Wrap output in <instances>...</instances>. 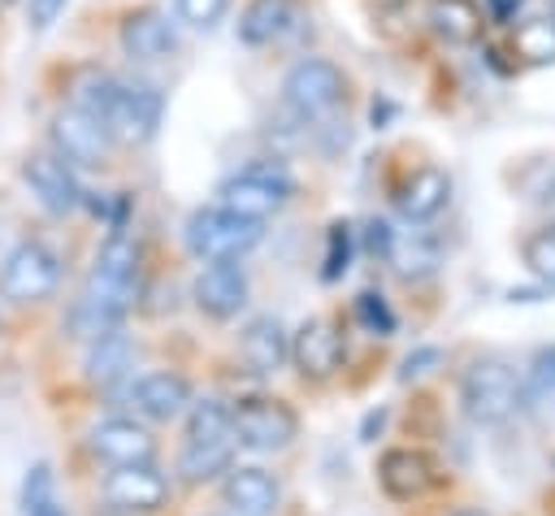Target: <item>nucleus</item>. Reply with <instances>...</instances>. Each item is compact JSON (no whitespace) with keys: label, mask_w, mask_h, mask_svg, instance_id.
Wrapping results in <instances>:
<instances>
[{"label":"nucleus","mask_w":555,"mask_h":516,"mask_svg":"<svg viewBox=\"0 0 555 516\" xmlns=\"http://www.w3.org/2000/svg\"><path fill=\"white\" fill-rule=\"evenodd\" d=\"M134 286H139V238L130 230L113 225V234L95 251V265L82 282V295L74 299V312H69L74 334L91 338L100 330L121 325V317L130 312Z\"/></svg>","instance_id":"obj_1"},{"label":"nucleus","mask_w":555,"mask_h":516,"mask_svg":"<svg viewBox=\"0 0 555 516\" xmlns=\"http://www.w3.org/2000/svg\"><path fill=\"white\" fill-rule=\"evenodd\" d=\"M182 234H186L191 256L199 260H238L264 238V221L243 217L225 204H212V208H195Z\"/></svg>","instance_id":"obj_2"},{"label":"nucleus","mask_w":555,"mask_h":516,"mask_svg":"<svg viewBox=\"0 0 555 516\" xmlns=\"http://www.w3.org/2000/svg\"><path fill=\"white\" fill-rule=\"evenodd\" d=\"M282 100L299 121H325L347 100V74L325 56H304L286 69Z\"/></svg>","instance_id":"obj_3"},{"label":"nucleus","mask_w":555,"mask_h":516,"mask_svg":"<svg viewBox=\"0 0 555 516\" xmlns=\"http://www.w3.org/2000/svg\"><path fill=\"white\" fill-rule=\"evenodd\" d=\"M460 403L473 425H499L520 408V377L507 360H477L460 382Z\"/></svg>","instance_id":"obj_4"},{"label":"nucleus","mask_w":555,"mask_h":516,"mask_svg":"<svg viewBox=\"0 0 555 516\" xmlns=\"http://www.w3.org/2000/svg\"><path fill=\"white\" fill-rule=\"evenodd\" d=\"M165 117V95L152 82H117L108 108H104V130L113 147H143Z\"/></svg>","instance_id":"obj_5"},{"label":"nucleus","mask_w":555,"mask_h":516,"mask_svg":"<svg viewBox=\"0 0 555 516\" xmlns=\"http://www.w3.org/2000/svg\"><path fill=\"white\" fill-rule=\"evenodd\" d=\"M61 286V256L48 243H17L0 269V295L9 304H43Z\"/></svg>","instance_id":"obj_6"},{"label":"nucleus","mask_w":555,"mask_h":516,"mask_svg":"<svg viewBox=\"0 0 555 516\" xmlns=\"http://www.w3.org/2000/svg\"><path fill=\"white\" fill-rule=\"evenodd\" d=\"M217 195H221L225 208L264 221L269 212H278V208L295 195V178H291L282 165H247V169L230 173V178L217 186Z\"/></svg>","instance_id":"obj_7"},{"label":"nucleus","mask_w":555,"mask_h":516,"mask_svg":"<svg viewBox=\"0 0 555 516\" xmlns=\"http://www.w3.org/2000/svg\"><path fill=\"white\" fill-rule=\"evenodd\" d=\"M230 412H234V442H243L251 451H282L299 434L295 408L273 395H247Z\"/></svg>","instance_id":"obj_8"},{"label":"nucleus","mask_w":555,"mask_h":516,"mask_svg":"<svg viewBox=\"0 0 555 516\" xmlns=\"http://www.w3.org/2000/svg\"><path fill=\"white\" fill-rule=\"evenodd\" d=\"M52 152H56L65 165H74V169H100V165H108L113 139H108V130H104L100 117H91V113L65 104V108L52 117Z\"/></svg>","instance_id":"obj_9"},{"label":"nucleus","mask_w":555,"mask_h":516,"mask_svg":"<svg viewBox=\"0 0 555 516\" xmlns=\"http://www.w3.org/2000/svg\"><path fill=\"white\" fill-rule=\"evenodd\" d=\"M117 43L130 61L152 65V61H169L178 52V26L169 22V13H160L156 4L130 9L117 26Z\"/></svg>","instance_id":"obj_10"},{"label":"nucleus","mask_w":555,"mask_h":516,"mask_svg":"<svg viewBox=\"0 0 555 516\" xmlns=\"http://www.w3.org/2000/svg\"><path fill=\"white\" fill-rule=\"evenodd\" d=\"M22 182H26L30 195H35L48 212H56V217L74 212V208L87 199L82 186H78L74 165H65L56 152H30V156L22 160Z\"/></svg>","instance_id":"obj_11"},{"label":"nucleus","mask_w":555,"mask_h":516,"mask_svg":"<svg viewBox=\"0 0 555 516\" xmlns=\"http://www.w3.org/2000/svg\"><path fill=\"white\" fill-rule=\"evenodd\" d=\"M87 447L113 468L117 464H152L156 460V438L134 416H104L100 425H91Z\"/></svg>","instance_id":"obj_12"},{"label":"nucleus","mask_w":555,"mask_h":516,"mask_svg":"<svg viewBox=\"0 0 555 516\" xmlns=\"http://www.w3.org/2000/svg\"><path fill=\"white\" fill-rule=\"evenodd\" d=\"M195 308L212 321H230L247 304V273L234 260H208V269L195 278Z\"/></svg>","instance_id":"obj_13"},{"label":"nucleus","mask_w":555,"mask_h":516,"mask_svg":"<svg viewBox=\"0 0 555 516\" xmlns=\"http://www.w3.org/2000/svg\"><path fill=\"white\" fill-rule=\"evenodd\" d=\"M291 360L304 377L312 382H325L334 377V369L343 364V334L334 330V321L325 317H312L304 321L295 334H291Z\"/></svg>","instance_id":"obj_14"},{"label":"nucleus","mask_w":555,"mask_h":516,"mask_svg":"<svg viewBox=\"0 0 555 516\" xmlns=\"http://www.w3.org/2000/svg\"><path fill=\"white\" fill-rule=\"evenodd\" d=\"M104 499L117 512H156L169 499V481L152 464H117L104 477Z\"/></svg>","instance_id":"obj_15"},{"label":"nucleus","mask_w":555,"mask_h":516,"mask_svg":"<svg viewBox=\"0 0 555 516\" xmlns=\"http://www.w3.org/2000/svg\"><path fill=\"white\" fill-rule=\"evenodd\" d=\"M130 408L143 421H173L191 408V382L182 373H143L130 386Z\"/></svg>","instance_id":"obj_16"},{"label":"nucleus","mask_w":555,"mask_h":516,"mask_svg":"<svg viewBox=\"0 0 555 516\" xmlns=\"http://www.w3.org/2000/svg\"><path fill=\"white\" fill-rule=\"evenodd\" d=\"M377 481L390 499H416L434 486V460L412 447H395L377 460Z\"/></svg>","instance_id":"obj_17"},{"label":"nucleus","mask_w":555,"mask_h":516,"mask_svg":"<svg viewBox=\"0 0 555 516\" xmlns=\"http://www.w3.org/2000/svg\"><path fill=\"white\" fill-rule=\"evenodd\" d=\"M238 351L247 360V369L256 373H278L291 360V334L282 330L278 317H251L238 334Z\"/></svg>","instance_id":"obj_18"},{"label":"nucleus","mask_w":555,"mask_h":516,"mask_svg":"<svg viewBox=\"0 0 555 516\" xmlns=\"http://www.w3.org/2000/svg\"><path fill=\"white\" fill-rule=\"evenodd\" d=\"M447 199H451V178H447L442 169H434V165L416 169V173L399 186V195H395V204H399L403 221H412V225H421V221L438 217V212L447 208Z\"/></svg>","instance_id":"obj_19"},{"label":"nucleus","mask_w":555,"mask_h":516,"mask_svg":"<svg viewBox=\"0 0 555 516\" xmlns=\"http://www.w3.org/2000/svg\"><path fill=\"white\" fill-rule=\"evenodd\" d=\"M130 360H134V347L130 338L121 334V325L113 330H100L87 338V360H82V373L91 386H113L130 373Z\"/></svg>","instance_id":"obj_20"},{"label":"nucleus","mask_w":555,"mask_h":516,"mask_svg":"<svg viewBox=\"0 0 555 516\" xmlns=\"http://www.w3.org/2000/svg\"><path fill=\"white\" fill-rule=\"evenodd\" d=\"M429 30L451 43V48H464V43H477L481 39V26H486V13L477 0H429V13H425Z\"/></svg>","instance_id":"obj_21"},{"label":"nucleus","mask_w":555,"mask_h":516,"mask_svg":"<svg viewBox=\"0 0 555 516\" xmlns=\"http://www.w3.org/2000/svg\"><path fill=\"white\" fill-rule=\"evenodd\" d=\"M295 22H299L295 0H247L238 17V39L247 48H264V43H278Z\"/></svg>","instance_id":"obj_22"},{"label":"nucleus","mask_w":555,"mask_h":516,"mask_svg":"<svg viewBox=\"0 0 555 516\" xmlns=\"http://www.w3.org/2000/svg\"><path fill=\"white\" fill-rule=\"evenodd\" d=\"M225 503L238 516H269L278 507V481L264 468H225Z\"/></svg>","instance_id":"obj_23"},{"label":"nucleus","mask_w":555,"mask_h":516,"mask_svg":"<svg viewBox=\"0 0 555 516\" xmlns=\"http://www.w3.org/2000/svg\"><path fill=\"white\" fill-rule=\"evenodd\" d=\"M234 460V438H221V442H186L182 455H178V473L186 481H212L217 473H225Z\"/></svg>","instance_id":"obj_24"},{"label":"nucleus","mask_w":555,"mask_h":516,"mask_svg":"<svg viewBox=\"0 0 555 516\" xmlns=\"http://www.w3.org/2000/svg\"><path fill=\"white\" fill-rule=\"evenodd\" d=\"M117 82H121V78H113V74L100 69V65L78 69V74L69 78V108H82V113H91V117H104V108H108Z\"/></svg>","instance_id":"obj_25"},{"label":"nucleus","mask_w":555,"mask_h":516,"mask_svg":"<svg viewBox=\"0 0 555 516\" xmlns=\"http://www.w3.org/2000/svg\"><path fill=\"white\" fill-rule=\"evenodd\" d=\"M512 52L525 65H555V17H525L512 30Z\"/></svg>","instance_id":"obj_26"},{"label":"nucleus","mask_w":555,"mask_h":516,"mask_svg":"<svg viewBox=\"0 0 555 516\" xmlns=\"http://www.w3.org/2000/svg\"><path fill=\"white\" fill-rule=\"evenodd\" d=\"M221 438H234V412H230V403H221V399L191 403L186 442H221Z\"/></svg>","instance_id":"obj_27"},{"label":"nucleus","mask_w":555,"mask_h":516,"mask_svg":"<svg viewBox=\"0 0 555 516\" xmlns=\"http://www.w3.org/2000/svg\"><path fill=\"white\" fill-rule=\"evenodd\" d=\"M22 512L26 516H65V507L56 503V486H52V468L35 464L22 481Z\"/></svg>","instance_id":"obj_28"},{"label":"nucleus","mask_w":555,"mask_h":516,"mask_svg":"<svg viewBox=\"0 0 555 516\" xmlns=\"http://www.w3.org/2000/svg\"><path fill=\"white\" fill-rule=\"evenodd\" d=\"M555 399V347H542L533 360H529V369H525V377H520V403H551Z\"/></svg>","instance_id":"obj_29"},{"label":"nucleus","mask_w":555,"mask_h":516,"mask_svg":"<svg viewBox=\"0 0 555 516\" xmlns=\"http://www.w3.org/2000/svg\"><path fill=\"white\" fill-rule=\"evenodd\" d=\"M520 260H525V269H529L533 278H542V282L555 286V221L542 225V230H533V234L520 243Z\"/></svg>","instance_id":"obj_30"},{"label":"nucleus","mask_w":555,"mask_h":516,"mask_svg":"<svg viewBox=\"0 0 555 516\" xmlns=\"http://www.w3.org/2000/svg\"><path fill=\"white\" fill-rule=\"evenodd\" d=\"M347 260H351V225L347 221H334L330 234H325V260H321V278L334 282L347 273Z\"/></svg>","instance_id":"obj_31"},{"label":"nucleus","mask_w":555,"mask_h":516,"mask_svg":"<svg viewBox=\"0 0 555 516\" xmlns=\"http://www.w3.org/2000/svg\"><path fill=\"white\" fill-rule=\"evenodd\" d=\"M173 9H178V17H182L186 26H195V30H212V26L225 17L230 0H173Z\"/></svg>","instance_id":"obj_32"},{"label":"nucleus","mask_w":555,"mask_h":516,"mask_svg":"<svg viewBox=\"0 0 555 516\" xmlns=\"http://www.w3.org/2000/svg\"><path fill=\"white\" fill-rule=\"evenodd\" d=\"M356 317H360V321H364V330H373V334H390V330H395V317H390L386 299H382V295H373V291H364V295L356 299Z\"/></svg>","instance_id":"obj_33"},{"label":"nucleus","mask_w":555,"mask_h":516,"mask_svg":"<svg viewBox=\"0 0 555 516\" xmlns=\"http://www.w3.org/2000/svg\"><path fill=\"white\" fill-rule=\"evenodd\" d=\"M65 4H69V0H26V26H30V30H48V26L61 17Z\"/></svg>","instance_id":"obj_34"},{"label":"nucleus","mask_w":555,"mask_h":516,"mask_svg":"<svg viewBox=\"0 0 555 516\" xmlns=\"http://www.w3.org/2000/svg\"><path fill=\"white\" fill-rule=\"evenodd\" d=\"M442 356L434 351V347H425V351H416V356H408L403 360V377H425L429 373V364H438Z\"/></svg>","instance_id":"obj_35"},{"label":"nucleus","mask_w":555,"mask_h":516,"mask_svg":"<svg viewBox=\"0 0 555 516\" xmlns=\"http://www.w3.org/2000/svg\"><path fill=\"white\" fill-rule=\"evenodd\" d=\"M486 4H490V13H494L499 22H512V17H516V9H520L525 0H486Z\"/></svg>","instance_id":"obj_36"},{"label":"nucleus","mask_w":555,"mask_h":516,"mask_svg":"<svg viewBox=\"0 0 555 516\" xmlns=\"http://www.w3.org/2000/svg\"><path fill=\"white\" fill-rule=\"evenodd\" d=\"M447 516H486V512H477V507H455V512H447Z\"/></svg>","instance_id":"obj_37"},{"label":"nucleus","mask_w":555,"mask_h":516,"mask_svg":"<svg viewBox=\"0 0 555 516\" xmlns=\"http://www.w3.org/2000/svg\"><path fill=\"white\" fill-rule=\"evenodd\" d=\"M551 17H555V0H551Z\"/></svg>","instance_id":"obj_38"}]
</instances>
